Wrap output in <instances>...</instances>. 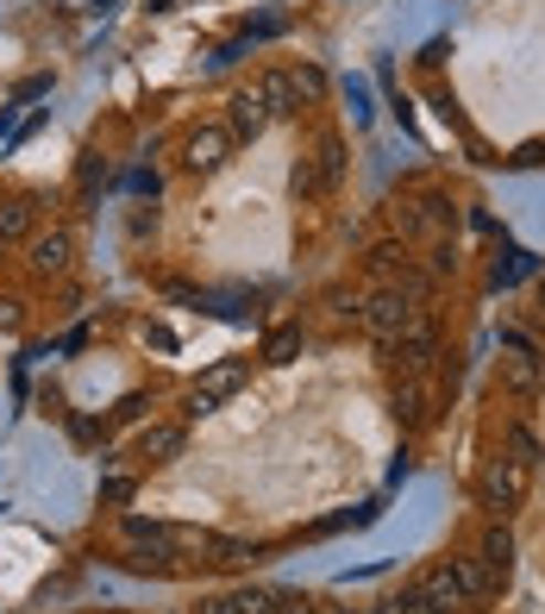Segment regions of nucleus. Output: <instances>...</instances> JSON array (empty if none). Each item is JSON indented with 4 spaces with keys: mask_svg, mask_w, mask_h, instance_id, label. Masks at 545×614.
Instances as JSON below:
<instances>
[{
    "mask_svg": "<svg viewBox=\"0 0 545 614\" xmlns=\"http://www.w3.org/2000/svg\"><path fill=\"white\" fill-rule=\"evenodd\" d=\"M395 614H446V608H432L427 595H420V590L408 583V590H402V602H395Z\"/></svg>",
    "mask_w": 545,
    "mask_h": 614,
    "instance_id": "obj_24",
    "label": "nucleus"
},
{
    "mask_svg": "<svg viewBox=\"0 0 545 614\" xmlns=\"http://www.w3.org/2000/svg\"><path fill=\"white\" fill-rule=\"evenodd\" d=\"M201 614H276V590H238V595H214V602H201Z\"/></svg>",
    "mask_w": 545,
    "mask_h": 614,
    "instance_id": "obj_14",
    "label": "nucleus"
},
{
    "mask_svg": "<svg viewBox=\"0 0 545 614\" xmlns=\"http://www.w3.org/2000/svg\"><path fill=\"white\" fill-rule=\"evenodd\" d=\"M138 414H145V395H126V402L114 407V421H138Z\"/></svg>",
    "mask_w": 545,
    "mask_h": 614,
    "instance_id": "obj_30",
    "label": "nucleus"
},
{
    "mask_svg": "<svg viewBox=\"0 0 545 614\" xmlns=\"http://www.w3.org/2000/svg\"><path fill=\"white\" fill-rule=\"evenodd\" d=\"M301 358V327H276L264 339V364H295Z\"/></svg>",
    "mask_w": 545,
    "mask_h": 614,
    "instance_id": "obj_20",
    "label": "nucleus"
},
{
    "mask_svg": "<svg viewBox=\"0 0 545 614\" xmlns=\"http://www.w3.org/2000/svg\"><path fill=\"white\" fill-rule=\"evenodd\" d=\"M226 157H233V133H226V126H195V133L182 138V170L189 176L226 170Z\"/></svg>",
    "mask_w": 545,
    "mask_h": 614,
    "instance_id": "obj_2",
    "label": "nucleus"
},
{
    "mask_svg": "<svg viewBox=\"0 0 545 614\" xmlns=\"http://www.w3.org/2000/svg\"><path fill=\"white\" fill-rule=\"evenodd\" d=\"M389 351H395V370H402V377H427L432 358H439V327H432L427 314H414V327L402 332Z\"/></svg>",
    "mask_w": 545,
    "mask_h": 614,
    "instance_id": "obj_3",
    "label": "nucleus"
},
{
    "mask_svg": "<svg viewBox=\"0 0 545 614\" xmlns=\"http://www.w3.org/2000/svg\"><path fill=\"white\" fill-rule=\"evenodd\" d=\"M507 452H514V464H526V470H533V464H539V440H533V426H507Z\"/></svg>",
    "mask_w": 545,
    "mask_h": 614,
    "instance_id": "obj_21",
    "label": "nucleus"
},
{
    "mask_svg": "<svg viewBox=\"0 0 545 614\" xmlns=\"http://www.w3.org/2000/svg\"><path fill=\"white\" fill-rule=\"evenodd\" d=\"M182 445H189V426H145V440H138V452L151 464H170V458H182Z\"/></svg>",
    "mask_w": 545,
    "mask_h": 614,
    "instance_id": "obj_13",
    "label": "nucleus"
},
{
    "mask_svg": "<svg viewBox=\"0 0 545 614\" xmlns=\"http://www.w3.org/2000/svg\"><path fill=\"white\" fill-rule=\"evenodd\" d=\"M252 95L270 107V119H289V114H301V100H295V82H289V70H264V76L252 82Z\"/></svg>",
    "mask_w": 545,
    "mask_h": 614,
    "instance_id": "obj_7",
    "label": "nucleus"
},
{
    "mask_svg": "<svg viewBox=\"0 0 545 614\" xmlns=\"http://www.w3.org/2000/svg\"><path fill=\"white\" fill-rule=\"evenodd\" d=\"M238 383H245V364H214L195 389H189V421L214 414V407L226 402V395H238Z\"/></svg>",
    "mask_w": 545,
    "mask_h": 614,
    "instance_id": "obj_6",
    "label": "nucleus"
},
{
    "mask_svg": "<svg viewBox=\"0 0 545 614\" xmlns=\"http://www.w3.org/2000/svg\"><path fill=\"white\" fill-rule=\"evenodd\" d=\"M264 126H270V107H264L252 88H238V95H233V126H226V133H233V145H245V138H264Z\"/></svg>",
    "mask_w": 545,
    "mask_h": 614,
    "instance_id": "obj_9",
    "label": "nucleus"
},
{
    "mask_svg": "<svg viewBox=\"0 0 545 614\" xmlns=\"http://www.w3.org/2000/svg\"><path fill=\"white\" fill-rule=\"evenodd\" d=\"M414 590L427 595L432 608H446V614H458V608H464V590H458V576H451V564H446V558H439V564H432L427 576H414Z\"/></svg>",
    "mask_w": 545,
    "mask_h": 614,
    "instance_id": "obj_8",
    "label": "nucleus"
},
{
    "mask_svg": "<svg viewBox=\"0 0 545 614\" xmlns=\"http://www.w3.org/2000/svg\"><path fill=\"white\" fill-rule=\"evenodd\" d=\"M414 314H420V301H414L408 288H376L357 320H364V332H371L376 346H395V339L414 327Z\"/></svg>",
    "mask_w": 545,
    "mask_h": 614,
    "instance_id": "obj_1",
    "label": "nucleus"
},
{
    "mask_svg": "<svg viewBox=\"0 0 545 614\" xmlns=\"http://www.w3.org/2000/svg\"><path fill=\"white\" fill-rule=\"evenodd\" d=\"M95 182H100V157L88 151V157H82V170H76V189H95Z\"/></svg>",
    "mask_w": 545,
    "mask_h": 614,
    "instance_id": "obj_28",
    "label": "nucleus"
},
{
    "mask_svg": "<svg viewBox=\"0 0 545 614\" xmlns=\"http://www.w3.org/2000/svg\"><path fill=\"white\" fill-rule=\"evenodd\" d=\"M526 496V464L514 458H495L483 470V508H495V515H507V508H521Z\"/></svg>",
    "mask_w": 545,
    "mask_h": 614,
    "instance_id": "obj_5",
    "label": "nucleus"
},
{
    "mask_svg": "<svg viewBox=\"0 0 545 614\" xmlns=\"http://www.w3.org/2000/svg\"><path fill=\"white\" fill-rule=\"evenodd\" d=\"M100 501H114V508H119V501H132V477H119V470H114V477L100 483Z\"/></svg>",
    "mask_w": 545,
    "mask_h": 614,
    "instance_id": "obj_26",
    "label": "nucleus"
},
{
    "mask_svg": "<svg viewBox=\"0 0 545 614\" xmlns=\"http://www.w3.org/2000/svg\"><path fill=\"white\" fill-rule=\"evenodd\" d=\"M207 564H226V571H238V564H252L257 546H245V539H226V533H201V552Z\"/></svg>",
    "mask_w": 545,
    "mask_h": 614,
    "instance_id": "obj_15",
    "label": "nucleus"
},
{
    "mask_svg": "<svg viewBox=\"0 0 545 614\" xmlns=\"http://www.w3.org/2000/svg\"><path fill=\"white\" fill-rule=\"evenodd\" d=\"M502 389L507 395H521V402H533V395H539V358H533V351L502 358Z\"/></svg>",
    "mask_w": 545,
    "mask_h": 614,
    "instance_id": "obj_12",
    "label": "nucleus"
},
{
    "mask_svg": "<svg viewBox=\"0 0 545 614\" xmlns=\"http://www.w3.org/2000/svg\"><path fill=\"white\" fill-rule=\"evenodd\" d=\"M32 226H39V201H32V194L0 201V245H20V239H32Z\"/></svg>",
    "mask_w": 545,
    "mask_h": 614,
    "instance_id": "obj_11",
    "label": "nucleus"
},
{
    "mask_svg": "<svg viewBox=\"0 0 545 614\" xmlns=\"http://www.w3.org/2000/svg\"><path fill=\"white\" fill-rule=\"evenodd\" d=\"M25 264H32V276H44V283H57V276H70V264H76V232H32L25 239Z\"/></svg>",
    "mask_w": 545,
    "mask_h": 614,
    "instance_id": "obj_4",
    "label": "nucleus"
},
{
    "mask_svg": "<svg viewBox=\"0 0 545 614\" xmlns=\"http://www.w3.org/2000/svg\"><path fill=\"white\" fill-rule=\"evenodd\" d=\"M451 564V576H458V590H464V602H483L495 583H489V571H483V558H446Z\"/></svg>",
    "mask_w": 545,
    "mask_h": 614,
    "instance_id": "obj_18",
    "label": "nucleus"
},
{
    "mask_svg": "<svg viewBox=\"0 0 545 614\" xmlns=\"http://www.w3.org/2000/svg\"><path fill=\"white\" fill-rule=\"evenodd\" d=\"M20 327H25V301H20V295H0V332L13 339Z\"/></svg>",
    "mask_w": 545,
    "mask_h": 614,
    "instance_id": "obj_23",
    "label": "nucleus"
},
{
    "mask_svg": "<svg viewBox=\"0 0 545 614\" xmlns=\"http://www.w3.org/2000/svg\"><path fill=\"white\" fill-rule=\"evenodd\" d=\"M289 182H295V194H301V201H313V194H327V189H320V170H313V157H301V163H295V170H289Z\"/></svg>",
    "mask_w": 545,
    "mask_h": 614,
    "instance_id": "obj_22",
    "label": "nucleus"
},
{
    "mask_svg": "<svg viewBox=\"0 0 545 614\" xmlns=\"http://www.w3.org/2000/svg\"><path fill=\"white\" fill-rule=\"evenodd\" d=\"M483 571H489V583H495V590H502L507 576H514V533H507V527H489L483 533Z\"/></svg>",
    "mask_w": 545,
    "mask_h": 614,
    "instance_id": "obj_10",
    "label": "nucleus"
},
{
    "mask_svg": "<svg viewBox=\"0 0 545 614\" xmlns=\"http://www.w3.org/2000/svg\"><path fill=\"white\" fill-rule=\"evenodd\" d=\"M514 163H521V170H545V138H533V145H521V151H514Z\"/></svg>",
    "mask_w": 545,
    "mask_h": 614,
    "instance_id": "obj_27",
    "label": "nucleus"
},
{
    "mask_svg": "<svg viewBox=\"0 0 545 614\" xmlns=\"http://www.w3.org/2000/svg\"><path fill=\"white\" fill-rule=\"evenodd\" d=\"M276 614H313L308 595H276Z\"/></svg>",
    "mask_w": 545,
    "mask_h": 614,
    "instance_id": "obj_29",
    "label": "nucleus"
},
{
    "mask_svg": "<svg viewBox=\"0 0 545 614\" xmlns=\"http://www.w3.org/2000/svg\"><path fill=\"white\" fill-rule=\"evenodd\" d=\"M313 170H320V189H339V182H345V138H339V133L320 138V151H313Z\"/></svg>",
    "mask_w": 545,
    "mask_h": 614,
    "instance_id": "obj_17",
    "label": "nucleus"
},
{
    "mask_svg": "<svg viewBox=\"0 0 545 614\" xmlns=\"http://www.w3.org/2000/svg\"><path fill=\"white\" fill-rule=\"evenodd\" d=\"M402 257H408L402 245H376V251H371V269H376V276H389V269L402 264Z\"/></svg>",
    "mask_w": 545,
    "mask_h": 614,
    "instance_id": "obj_25",
    "label": "nucleus"
},
{
    "mask_svg": "<svg viewBox=\"0 0 545 614\" xmlns=\"http://www.w3.org/2000/svg\"><path fill=\"white\" fill-rule=\"evenodd\" d=\"M289 82H295V100H301V107L327 100V70H320V63H301V70H289Z\"/></svg>",
    "mask_w": 545,
    "mask_h": 614,
    "instance_id": "obj_19",
    "label": "nucleus"
},
{
    "mask_svg": "<svg viewBox=\"0 0 545 614\" xmlns=\"http://www.w3.org/2000/svg\"><path fill=\"white\" fill-rule=\"evenodd\" d=\"M539 314H545V276H539Z\"/></svg>",
    "mask_w": 545,
    "mask_h": 614,
    "instance_id": "obj_33",
    "label": "nucleus"
},
{
    "mask_svg": "<svg viewBox=\"0 0 545 614\" xmlns=\"http://www.w3.org/2000/svg\"><path fill=\"white\" fill-rule=\"evenodd\" d=\"M151 226H157V208H151V213L138 208V213H132V239H145V232H151Z\"/></svg>",
    "mask_w": 545,
    "mask_h": 614,
    "instance_id": "obj_32",
    "label": "nucleus"
},
{
    "mask_svg": "<svg viewBox=\"0 0 545 614\" xmlns=\"http://www.w3.org/2000/svg\"><path fill=\"white\" fill-rule=\"evenodd\" d=\"M39 95H51V76H32V82H20V100H39Z\"/></svg>",
    "mask_w": 545,
    "mask_h": 614,
    "instance_id": "obj_31",
    "label": "nucleus"
},
{
    "mask_svg": "<svg viewBox=\"0 0 545 614\" xmlns=\"http://www.w3.org/2000/svg\"><path fill=\"white\" fill-rule=\"evenodd\" d=\"M389 407H395V421H402V426H420V421H427V389H420V377H402V383H395V395H389Z\"/></svg>",
    "mask_w": 545,
    "mask_h": 614,
    "instance_id": "obj_16",
    "label": "nucleus"
}]
</instances>
